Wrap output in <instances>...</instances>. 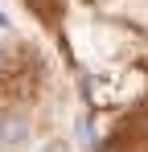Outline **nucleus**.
<instances>
[{
  "instance_id": "1",
  "label": "nucleus",
  "mask_w": 148,
  "mask_h": 152,
  "mask_svg": "<svg viewBox=\"0 0 148 152\" xmlns=\"http://www.w3.org/2000/svg\"><path fill=\"white\" fill-rule=\"evenodd\" d=\"M74 91L82 152H148V0H21Z\"/></svg>"
},
{
  "instance_id": "2",
  "label": "nucleus",
  "mask_w": 148,
  "mask_h": 152,
  "mask_svg": "<svg viewBox=\"0 0 148 152\" xmlns=\"http://www.w3.org/2000/svg\"><path fill=\"white\" fill-rule=\"evenodd\" d=\"M74 136V91L41 25L0 0V152H45Z\"/></svg>"
}]
</instances>
